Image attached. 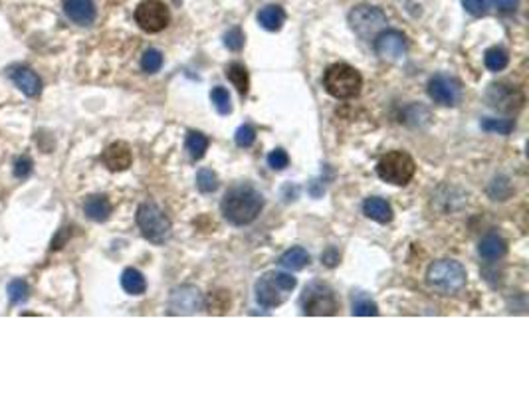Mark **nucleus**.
Listing matches in <instances>:
<instances>
[{"label":"nucleus","mask_w":529,"mask_h":396,"mask_svg":"<svg viewBox=\"0 0 529 396\" xmlns=\"http://www.w3.org/2000/svg\"><path fill=\"white\" fill-rule=\"evenodd\" d=\"M262 194L248 184L234 187L222 198V214L234 226L252 224L262 212Z\"/></svg>","instance_id":"nucleus-1"},{"label":"nucleus","mask_w":529,"mask_h":396,"mask_svg":"<svg viewBox=\"0 0 529 396\" xmlns=\"http://www.w3.org/2000/svg\"><path fill=\"white\" fill-rule=\"evenodd\" d=\"M323 88L337 100H351L361 93V74L349 64H333L323 76Z\"/></svg>","instance_id":"nucleus-2"},{"label":"nucleus","mask_w":529,"mask_h":396,"mask_svg":"<svg viewBox=\"0 0 529 396\" xmlns=\"http://www.w3.org/2000/svg\"><path fill=\"white\" fill-rule=\"evenodd\" d=\"M296 278H292L290 274L284 271L266 274L256 281V301L266 309L282 306L287 299V294L296 290Z\"/></svg>","instance_id":"nucleus-3"},{"label":"nucleus","mask_w":529,"mask_h":396,"mask_svg":"<svg viewBox=\"0 0 529 396\" xmlns=\"http://www.w3.org/2000/svg\"><path fill=\"white\" fill-rule=\"evenodd\" d=\"M466 269L460 262L454 260H440L434 262L428 274H426V281L430 287H434L436 292L444 295L458 294L466 285Z\"/></svg>","instance_id":"nucleus-4"},{"label":"nucleus","mask_w":529,"mask_h":396,"mask_svg":"<svg viewBox=\"0 0 529 396\" xmlns=\"http://www.w3.org/2000/svg\"><path fill=\"white\" fill-rule=\"evenodd\" d=\"M137 226L153 244H163L171 236V220L155 203H143L137 208Z\"/></svg>","instance_id":"nucleus-5"},{"label":"nucleus","mask_w":529,"mask_h":396,"mask_svg":"<svg viewBox=\"0 0 529 396\" xmlns=\"http://www.w3.org/2000/svg\"><path fill=\"white\" fill-rule=\"evenodd\" d=\"M414 171H416V165H414L413 157L402 153V151H393V153L385 155L377 163V175L385 182L397 184V187L411 182Z\"/></svg>","instance_id":"nucleus-6"},{"label":"nucleus","mask_w":529,"mask_h":396,"mask_svg":"<svg viewBox=\"0 0 529 396\" xmlns=\"http://www.w3.org/2000/svg\"><path fill=\"white\" fill-rule=\"evenodd\" d=\"M303 315H335L337 299L333 290L322 281L310 283L299 299Z\"/></svg>","instance_id":"nucleus-7"},{"label":"nucleus","mask_w":529,"mask_h":396,"mask_svg":"<svg viewBox=\"0 0 529 396\" xmlns=\"http://www.w3.org/2000/svg\"><path fill=\"white\" fill-rule=\"evenodd\" d=\"M349 24L353 32L363 40H369L374 36L383 26L387 24V16L381 8L369 6V4H359L349 13Z\"/></svg>","instance_id":"nucleus-8"},{"label":"nucleus","mask_w":529,"mask_h":396,"mask_svg":"<svg viewBox=\"0 0 529 396\" xmlns=\"http://www.w3.org/2000/svg\"><path fill=\"white\" fill-rule=\"evenodd\" d=\"M135 22L141 30L149 34H157L165 30L171 22V13L167 4L161 0H143L141 4L135 8Z\"/></svg>","instance_id":"nucleus-9"},{"label":"nucleus","mask_w":529,"mask_h":396,"mask_svg":"<svg viewBox=\"0 0 529 396\" xmlns=\"http://www.w3.org/2000/svg\"><path fill=\"white\" fill-rule=\"evenodd\" d=\"M428 95H430V100H434V103L452 107L462 97V86L458 79L439 74L428 81Z\"/></svg>","instance_id":"nucleus-10"},{"label":"nucleus","mask_w":529,"mask_h":396,"mask_svg":"<svg viewBox=\"0 0 529 396\" xmlns=\"http://www.w3.org/2000/svg\"><path fill=\"white\" fill-rule=\"evenodd\" d=\"M203 307V295L193 285H181L171 292L168 311L173 315H193Z\"/></svg>","instance_id":"nucleus-11"},{"label":"nucleus","mask_w":529,"mask_h":396,"mask_svg":"<svg viewBox=\"0 0 529 396\" xmlns=\"http://www.w3.org/2000/svg\"><path fill=\"white\" fill-rule=\"evenodd\" d=\"M374 52L383 60L397 62L406 52V36L399 30H385L374 38Z\"/></svg>","instance_id":"nucleus-12"},{"label":"nucleus","mask_w":529,"mask_h":396,"mask_svg":"<svg viewBox=\"0 0 529 396\" xmlns=\"http://www.w3.org/2000/svg\"><path fill=\"white\" fill-rule=\"evenodd\" d=\"M102 161H104V165L107 166L109 171H113V173L127 171L131 166V161H133L129 145L123 143V141L111 143L104 151V155H102Z\"/></svg>","instance_id":"nucleus-13"},{"label":"nucleus","mask_w":529,"mask_h":396,"mask_svg":"<svg viewBox=\"0 0 529 396\" xmlns=\"http://www.w3.org/2000/svg\"><path fill=\"white\" fill-rule=\"evenodd\" d=\"M10 79L16 84V88L22 91L26 97H36L42 91V79L36 72H32L26 65H18L10 72Z\"/></svg>","instance_id":"nucleus-14"},{"label":"nucleus","mask_w":529,"mask_h":396,"mask_svg":"<svg viewBox=\"0 0 529 396\" xmlns=\"http://www.w3.org/2000/svg\"><path fill=\"white\" fill-rule=\"evenodd\" d=\"M65 16L79 26H90L95 20L93 0H64Z\"/></svg>","instance_id":"nucleus-15"},{"label":"nucleus","mask_w":529,"mask_h":396,"mask_svg":"<svg viewBox=\"0 0 529 396\" xmlns=\"http://www.w3.org/2000/svg\"><path fill=\"white\" fill-rule=\"evenodd\" d=\"M84 212L93 222H105L107 218L111 216V203L107 200V196H104V194H93V196H90L86 200Z\"/></svg>","instance_id":"nucleus-16"},{"label":"nucleus","mask_w":529,"mask_h":396,"mask_svg":"<svg viewBox=\"0 0 529 396\" xmlns=\"http://www.w3.org/2000/svg\"><path fill=\"white\" fill-rule=\"evenodd\" d=\"M363 212H365V216L371 218L374 222H379V224H388L393 220V208H390V205H388L387 200L377 198V196H371V198L365 200Z\"/></svg>","instance_id":"nucleus-17"},{"label":"nucleus","mask_w":529,"mask_h":396,"mask_svg":"<svg viewBox=\"0 0 529 396\" xmlns=\"http://www.w3.org/2000/svg\"><path fill=\"white\" fill-rule=\"evenodd\" d=\"M477 252L484 260H500V258L505 256L507 246H505V240L500 238L498 234H488L486 238H482V242L477 246Z\"/></svg>","instance_id":"nucleus-18"},{"label":"nucleus","mask_w":529,"mask_h":396,"mask_svg":"<svg viewBox=\"0 0 529 396\" xmlns=\"http://www.w3.org/2000/svg\"><path fill=\"white\" fill-rule=\"evenodd\" d=\"M258 22L262 28L270 30V32H278L285 22V13L282 6L278 4H268L264 6L258 13Z\"/></svg>","instance_id":"nucleus-19"},{"label":"nucleus","mask_w":529,"mask_h":396,"mask_svg":"<svg viewBox=\"0 0 529 396\" xmlns=\"http://www.w3.org/2000/svg\"><path fill=\"white\" fill-rule=\"evenodd\" d=\"M121 287L131 295H141L147 290V281H145L139 269L127 268L123 271V276H121Z\"/></svg>","instance_id":"nucleus-20"},{"label":"nucleus","mask_w":529,"mask_h":396,"mask_svg":"<svg viewBox=\"0 0 529 396\" xmlns=\"http://www.w3.org/2000/svg\"><path fill=\"white\" fill-rule=\"evenodd\" d=\"M280 264L290 271H299V269H303L310 264V254L303 248H292L280 258Z\"/></svg>","instance_id":"nucleus-21"},{"label":"nucleus","mask_w":529,"mask_h":396,"mask_svg":"<svg viewBox=\"0 0 529 396\" xmlns=\"http://www.w3.org/2000/svg\"><path fill=\"white\" fill-rule=\"evenodd\" d=\"M226 77L232 81L236 91L244 97L246 93H248V86H250V79H248V72H246L244 64L232 62L230 65H226Z\"/></svg>","instance_id":"nucleus-22"},{"label":"nucleus","mask_w":529,"mask_h":396,"mask_svg":"<svg viewBox=\"0 0 529 396\" xmlns=\"http://www.w3.org/2000/svg\"><path fill=\"white\" fill-rule=\"evenodd\" d=\"M207 135H203V133H198V131H191L189 137H187V151L191 155V159H193V161H200V159L207 155Z\"/></svg>","instance_id":"nucleus-23"},{"label":"nucleus","mask_w":529,"mask_h":396,"mask_svg":"<svg viewBox=\"0 0 529 396\" xmlns=\"http://www.w3.org/2000/svg\"><path fill=\"white\" fill-rule=\"evenodd\" d=\"M353 315H359V317L379 315V307L369 295L359 292V294L353 295Z\"/></svg>","instance_id":"nucleus-24"},{"label":"nucleus","mask_w":529,"mask_h":396,"mask_svg":"<svg viewBox=\"0 0 529 396\" xmlns=\"http://www.w3.org/2000/svg\"><path fill=\"white\" fill-rule=\"evenodd\" d=\"M484 62H486V68L490 72H502L510 62V58H507V52L503 48H490L484 56Z\"/></svg>","instance_id":"nucleus-25"},{"label":"nucleus","mask_w":529,"mask_h":396,"mask_svg":"<svg viewBox=\"0 0 529 396\" xmlns=\"http://www.w3.org/2000/svg\"><path fill=\"white\" fill-rule=\"evenodd\" d=\"M6 294H8V299H10L13 306H20L30 297V287H28V283L24 280H14L8 283Z\"/></svg>","instance_id":"nucleus-26"},{"label":"nucleus","mask_w":529,"mask_h":396,"mask_svg":"<svg viewBox=\"0 0 529 396\" xmlns=\"http://www.w3.org/2000/svg\"><path fill=\"white\" fill-rule=\"evenodd\" d=\"M210 100H212V103H214V107H216V111H219L220 116H228V113H232L230 95H228V91L224 90V88H214L212 93H210Z\"/></svg>","instance_id":"nucleus-27"},{"label":"nucleus","mask_w":529,"mask_h":396,"mask_svg":"<svg viewBox=\"0 0 529 396\" xmlns=\"http://www.w3.org/2000/svg\"><path fill=\"white\" fill-rule=\"evenodd\" d=\"M196 187L200 192H214L219 189V177L210 168H200L196 175Z\"/></svg>","instance_id":"nucleus-28"},{"label":"nucleus","mask_w":529,"mask_h":396,"mask_svg":"<svg viewBox=\"0 0 529 396\" xmlns=\"http://www.w3.org/2000/svg\"><path fill=\"white\" fill-rule=\"evenodd\" d=\"M161 65H163V54L155 48H151V50H147L143 54L141 58V68L143 72H147V74H155L161 70Z\"/></svg>","instance_id":"nucleus-29"},{"label":"nucleus","mask_w":529,"mask_h":396,"mask_svg":"<svg viewBox=\"0 0 529 396\" xmlns=\"http://www.w3.org/2000/svg\"><path fill=\"white\" fill-rule=\"evenodd\" d=\"M482 129L488 131V133H498V135H510L512 129H514V123L507 121V119H484L482 121Z\"/></svg>","instance_id":"nucleus-30"},{"label":"nucleus","mask_w":529,"mask_h":396,"mask_svg":"<svg viewBox=\"0 0 529 396\" xmlns=\"http://www.w3.org/2000/svg\"><path fill=\"white\" fill-rule=\"evenodd\" d=\"M224 46L232 52L242 50V46H244V32H242L238 26L230 28V30L224 34Z\"/></svg>","instance_id":"nucleus-31"},{"label":"nucleus","mask_w":529,"mask_h":396,"mask_svg":"<svg viewBox=\"0 0 529 396\" xmlns=\"http://www.w3.org/2000/svg\"><path fill=\"white\" fill-rule=\"evenodd\" d=\"M234 141H236L238 147H250L256 141V129L252 127V125H242V127L236 131Z\"/></svg>","instance_id":"nucleus-32"},{"label":"nucleus","mask_w":529,"mask_h":396,"mask_svg":"<svg viewBox=\"0 0 529 396\" xmlns=\"http://www.w3.org/2000/svg\"><path fill=\"white\" fill-rule=\"evenodd\" d=\"M268 165L274 168V171H284L285 166L290 165V157L285 153L284 149H276L268 155Z\"/></svg>","instance_id":"nucleus-33"},{"label":"nucleus","mask_w":529,"mask_h":396,"mask_svg":"<svg viewBox=\"0 0 529 396\" xmlns=\"http://www.w3.org/2000/svg\"><path fill=\"white\" fill-rule=\"evenodd\" d=\"M462 4L472 16H484L490 8V0H462Z\"/></svg>","instance_id":"nucleus-34"},{"label":"nucleus","mask_w":529,"mask_h":396,"mask_svg":"<svg viewBox=\"0 0 529 396\" xmlns=\"http://www.w3.org/2000/svg\"><path fill=\"white\" fill-rule=\"evenodd\" d=\"M32 159L30 157H20V159H16V163H14V177L16 179H28L30 177V173H32Z\"/></svg>","instance_id":"nucleus-35"},{"label":"nucleus","mask_w":529,"mask_h":396,"mask_svg":"<svg viewBox=\"0 0 529 396\" xmlns=\"http://www.w3.org/2000/svg\"><path fill=\"white\" fill-rule=\"evenodd\" d=\"M494 4H496V8L503 14H510L514 13L517 8V4H519V0H494Z\"/></svg>","instance_id":"nucleus-36"},{"label":"nucleus","mask_w":529,"mask_h":396,"mask_svg":"<svg viewBox=\"0 0 529 396\" xmlns=\"http://www.w3.org/2000/svg\"><path fill=\"white\" fill-rule=\"evenodd\" d=\"M68 236H70V230H68V228H62V230H60V234L54 238V242H52L54 250H60V248H62V246L68 242Z\"/></svg>","instance_id":"nucleus-37"},{"label":"nucleus","mask_w":529,"mask_h":396,"mask_svg":"<svg viewBox=\"0 0 529 396\" xmlns=\"http://www.w3.org/2000/svg\"><path fill=\"white\" fill-rule=\"evenodd\" d=\"M322 260H323V262H325V264H327V266H335V262H337V260H339V258L335 256V250L331 248V250H327V252L323 254Z\"/></svg>","instance_id":"nucleus-38"}]
</instances>
